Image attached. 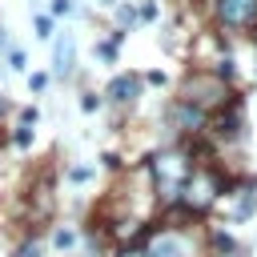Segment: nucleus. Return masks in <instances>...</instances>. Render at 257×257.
I'll return each mask as SVG.
<instances>
[{"instance_id":"f03ea898","label":"nucleus","mask_w":257,"mask_h":257,"mask_svg":"<svg viewBox=\"0 0 257 257\" xmlns=\"http://www.w3.org/2000/svg\"><path fill=\"white\" fill-rule=\"evenodd\" d=\"M149 257H193V249H189L185 237H177V233H161V237H153Z\"/></svg>"},{"instance_id":"9d476101","label":"nucleus","mask_w":257,"mask_h":257,"mask_svg":"<svg viewBox=\"0 0 257 257\" xmlns=\"http://www.w3.org/2000/svg\"><path fill=\"white\" fill-rule=\"evenodd\" d=\"M253 205H257V197H253V193H249V197H245V201H241V209H237V217H249V213H253Z\"/></svg>"},{"instance_id":"20e7f679","label":"nucleus","mask_w":257,"mask_h":257,"mask_svg":"<svg viewBox=\"0 0 257 257\" xmlns=\"http://www.w3.org/2000/svg\"><path fill=\"white\" fill-rule=\"evenodd\" d=\"M72 64H76V44H72V36H56V48H52V72H56V76H68Z\"/></svg>"},{"instance_id":"6e6552de","label":"nucleus","mask_w":257,"mask_h":257,"mask_svg":"<svg viewBox=\"0 0 257 257\" xmlns=\"http://www.w3.org/2000/svg\"><path fill=\"white\" fill-rule=\"evenodd\" d=\"M16 257H40V241H28V245H20V249H16Z\"/></svg>"},{"instance_id":"7ed1b4c3","label":"nucleus","mask_w":257,"mask_h":257,"mask_svg":"<svg viewBox=\"0 0 257 257\" xmlns=\"http://www.w3.org/2000/svg\"><path fill=\"white\" fill-rule=\"evenodd\" d=\"M217 96H225V88H221L217 80L197 76V80H189V84H185V100H189V104H213Z\"/></svg>"},{"instance_id":"f8f14e48","label":"nucleus","mask_w":257,"mask_h":257,"mask_svg":"<svg viewBox=\"0 0 257 257\" xmlns=\"http://www.w3.org/2000/svg\"><path fill=\"white\" fill-rule=\"evenodd\" d=\"M80 108H84V112H92V108H100V96H84V100H80Z\"/></svg>"},{"instance_id":"ddd939ff","label":"nucleus","mask_w":257,"mask_h":257,"mask_svg":"<svg viewBox=\"0 0 257 257\" xmlns=\"http://www.w3.org/2000/svg\"><path fill=\"white\" fill-rule=\"evenodd\" d=\"M52 12H60V16L72 12V0H52Z\"/></svg>"},{"instance_id":"0eeeda50","label":"nucleus","mask_w":257,"mask_h":257,"mask_svg":"<svg viewBox=\"0 0 257 257\" xmlns=\"http://www.w3.org/2000/svg\"><path fill=\"white\" fill-rule=\"evenodd\" d=\"M48 32H52V16H36V36L48 40Z\"/></svg>"},{"instance_id":"423d86ee","label":"nucleus","mask_w":257,"mask_h":257,"mask_svg":"<svg viewBox=\"0 0 257 257\" xmlns=\"http://www.w3.org/2000/svg\"><path fill=\"white\" fill-rule=\"evenodd\" d=\"M52 241H56V249H68V245L76 241V233H72V229H56V237H52Z\"/></svg>"},{"instance_id":"1a4fd4ad","label":"nucleus","mask_w":257,"mask_h":257,"mask_svg":"<svg viewBox=\"0 0 257 257\" xmlns=\"http://www.w3.org/2000/svg\"><path fill=\"white\" fill-rule=\"evenodd\" d=\"M24 60H28V56H24V48H16V52H12V56H8V64H12V68H16V72H20V68H24Z\"/></svg>"},{"instance_id":"f3484780","label":"nucleus","mask_w":257,"mask_h":257,"mask_svg":"<svg viewBox=\"0 0 257 257\" xmlns=\"http://www.w3.org/2000/svg\"><path fill=\"white\" fill-rule=\"evenodd\" d=\"M229 257H233V249H229Z\"/></svg>"},{"instance_id":"f257e3e1","label":"nucleus","mask_w":257,"mask_h":257,"mask_svg":"<svg viewBox=\"0 0 257 257\" xmlns=\"http://www.w3.org/2000/svg\"><path fill=\"white\" fill-rule=\"evenodd\" d=\"M217 12H221V20L225 24H249L253 16H257V0H217Z\"/></svg>"},{"instance_id":"9b49d317","label":"nucleus","mask_w":257,"mask_h":257,"mask_svg":"<svg viewBox=\"0 0 257 257\" xmlns=\"http://www.w3.org/2000/svg\"><path fill=\"white\" fill-rule=\"evenodd\" d=\"M44 84H48V72H36L32 76V92H44Z\"/></svg>"},{"instance_id":"4468645a","label":"nucleus","mask_w":257,"mask_h":257,"mask_svg":"<svg viewBox=\"0 0 257 257\" xmlns=\"http://www.w3.org/2000/svg\"><path fill=\"white\" fill-rule=\"evenodd\" d=\"M120 257H149V249H124Z\"/></svg>"},{"instance_id":"dca6fc26","label":"nucleus","mask_w":257,"mask_h":257,"mask_svg":"<svg viewBox=\"0 0 257 257\" xmlns=\"http://www.w3.org/2000/svg\"><path fill=\"white\" fill-rule=\"evenodd\" d=\"M4 108H8V104H4V96H0V112H4Z\"/></svg>"},{"instance_id":"39448f33","label":"nucleus","mask_w":257,"mask_h":257,"mask_svg":"<svg viewBox=\"0 0 257 257\" xmlns=\"http://www.w3.org/2000/svg\"><path fill=\"white\" fill-rule=\"evenodd\" d=\"M141 92V80L137 76H112V84H108V96L112 100H133Z\"/></svg>"},{"instance_id":"2eb2a0df","label":"nucleus","mask_w":257,"mask_h":257,"mask_svg":"<svg viewBox=\"0 0 257 257\" xmlns=\"http://www.w3.org/2000/svg\"><path fill=\"white\" fill-rule=\"evenodd\" d=\"M4 40H8V36H4V24H0V48H4Z\"/></svg>"}]
</instances>
